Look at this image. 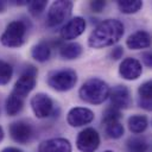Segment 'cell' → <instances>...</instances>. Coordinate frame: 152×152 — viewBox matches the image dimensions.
<instances>
[{
	"label": "cell",
	"instance_id": "obj_1",
	"mask_svg": "<svg viewBox=\"0 0 152 152\" xmlns=\"http://www.w3.org/2000/svg\"><path fill=\"white\" fill-rule=\"evenodd\" d=\"M125 32L124 24L118 19H107L101 21L90 33L88 45L94 49L110 46L118 43Z\"/></svg>",
	"mask_w": 152,
	"mask_h": 152
},
{
	"label": "cell",
	"instance_id": "obj_2",
	"mask_svg": "<svg viewBox=\"0 0 152 152\" xmlns=\"http://www.w3.org/2000/svg\"><path fill=\"white\" fill-rule=\"evenodd\" d=\"M109 86L101 78L93 77L87 80L78 90V96L82 101L90 104H100L108 99Z\"/></svg>",
	"mask_w": 152,
	"mask_h": 152
},
{
	"label": "cell",
	"instance_id": "obj_3",
	"mask_svg": "<svg viewBox=\"0 0 152 152\" xmlns=\"http://www.w3.org/2000/svg\"><path fill=\"white\" fill-rule=\"evenodd\" d=\"M27 25L23 20L11 21L1 34V44L7 48H19L25 43Z\"/></svg>",
	"mask_w": 152,
	"mask_h": 152
},
{
	"label": "cell",
	"instance_id": "obj_4",
	"mask_svg": "<svg viewBox=\"0 0 152 152\" xmlns=\"http://www.w3.org/2000/svg\"><path fill=\"white\" fill-rule=\"evenodd\" d=\"M72 1L70 0H57L51 4L46 15V25L55 27L66 21L72 12Z\"/></svg>",
	"mask_w": 152,
	"mask_h": 152
},
{
	"label": "cell",
	"instance_id": "obj_5",
	"mask_svg": "<svg viewBox=\"0 0 152 152\" xmlns=\"http://www.w3.org/2000/svg\"><path fill=\"white\" fill-rule=\"evenodd\" d=\"M77 83V74L71 69H61L49 74L48 84L57 91H68Z\"/></svg>",
	"mask_w": 152,
	"mask_h": 152
},
{
	"label": "cell",
	"instance_id": "obj_6",
	"mask_svg": "<svg viewBox=\"0 0 152 152\" xmlns=\"http://www.w3.org/2000/svg\"><path fill=\"white\" fill-rule=\"evenodd\" d=\"M36 76H37V69L34 66H28L14 83L12 93L21 99H25L36 87L37 83Z\"/></svg>",
	"mask_w": 152,
	"mask_h": 152
},
{
	"label": "cell",
	"instance_id": "obj_7",
	"mask_svg": "<svg viewBox=\"0 0 152 152\" xmlns=\"http://www.w3.org/2000/svg\"><path fill=\"white\" fill-rule=\"evenodd\" d=\"M76 146L81 152H95L100 146V135L93 127H87L77 135Z\"/></svg>",
	"mask_w": 152,
	"mask_h": 152
},
{
	"label": "cell",
	"instance_id": "obj_8",
	"mask_svg": "<svg viewBox=\"0 0 152 152\" xmlns=\"http://www.w3.org/2000/svg\"><path fill=\"white\" fill-rule=\"evenodd\" d=\"M30 104L34 115L38 119L49 118L53 112V101L48 94L44 93H38L32 96Z\"/></svg>",
	"mask_w": 152,
	"mask_h": 152
},
{
	"label": "cell",
	"instance_id": "obj_9",
	"mask_svg": "<svg viewBox=\"0 0 152 152\" xmlns=\"http://www.w3.org/2000/svg\"><path fill=\"white\" fill-rule=\"evenodd\" d=\"M108 97L110 99L112 107L116 109H127L132 104L131 91L126 86H115L112 90H109Z\"/></svg>",
	"mask_w": 152,
	"mask_h": 152
},
{
	"label": "cell",
	"instance_id": "obj_10",
	"mask_svg": "<svg viewBox=\"0 0 152 152\" xmlns=\"http://www.w3.org/2000/svg\"><path fill=\"white\" fill-rule=\"evenodd\" d=\"M94 113L86 107H74L68 112L66 121L71 127H81L94 120Z\"/></svg>",
	"mask_w": 152,
	"mask_h": 152
},
{
	"label": "cell",
	"instance_id": "obj_11",
	"mask_svg": "<svg viewBox=\"0 0 152 152\" xmlns=\"http://www.w3.org/2000/svg\"><path fill=\"white\" fill-rule=\"evenodd\" d=\"M86 20L82 17L71 18L65 23V25L61 30V37L64 40H71L81 36L86 30Z\"/></svg>",
	"mask_w": 152,
	"mask_h": 152
},
{
	"label": "cell",
	"instance_id": "obj_12",
	"mask_svg": "<svg viewBox=\"0 0 152 152\" xmlns=\"http://www.w3.org/2000/svg\"><path fill=\"white\" fill-rule=\"evenodd\" d=\"M32 134V126L26 121H15L10 125V135L15 142L26 144L31 140Z\"/></svg>",
	"mask_w": 152,
	"mask_h": 152
},
{
	"label": "cell",
	"instance_id": "obj_13",
	"mask_svg": "<svg viewBox=\"0 0 152 152\" xmlns=\"http://www.w3.org/2000/svg\"><path fill=\"white\" fill-rule=\"evenodd\" d=\"M142 72V68H141V63L137 59V58H125L119 66V74L122 78L127 80V81H133L137 80L138 77H140Z\"/></svg>",
	"mask_w": 152,
	"mask_h": 152
},
{
	"label": "cell",
	"instance_id": "obj_14",
	"mask_svg": "<svg viewBox=\"0 0 152 152\" xmlns=\"http://www.w3.org/2000/svg\"><path fill=\"white\" fill-rule=\"evenodd\" d=\"M38 152H71V144L65 138H51L39 145Z\"/></svg>",
	"mask_w": 152,
	"mask_h": 152
},
{
	"label": "cell",
	"instance_id": "obj_15",
	"mask_svg": "<svg viewBox=\"0 0 152 152\" xmlns=\"http://www.w3.org/2000/svg\"><path fill=\"white\" fill-rule=\"evenodd\" d=\"M151 44V36L146 31H137L128 36L126 39V45L132 50L146 49Z\"/></svg>",
	"mask_w": 152,
	"mask_h": 152
},
{
	"label": "cell",
	"instance_id": "obj_16",
	"mask_svg": "<svg viewBox=\"0 0 152 152\" xmlns=\"http://www.w3.org/2000/svg\"><path fill=\"white\" fill-rule=\"evenodd\" d=\"M151 87L152 83L151 81H146L142 84H140L139 89H138V94H139V99H138V103L141 108L146 109V110H151L152 108V102H151Z\"/></svg>",
	"mask_w": 152,
	"mask_h": 152
},
{
	"label": "cell",
	"instance_id": "obj_17",
	"mask_svg": "<svg viewBox=\"0 0 152 152\" xmlns=\"http://www.w3.org/2000/svg\"><path fill=\"white\" fill-rule=\"evenodd\" d=\"M31 56L37 62H46L51 56V48L46 42H39L31 49Z\"/></svg>",
	"mask_w": 152,
	"mask_h": 152
},
{
	"label": "cell",
	"instance_id": "obj_18",
	"mask_svg": "<svg viewBox=\"0 0 152 152\" xmlns=\"http://www.w3.org/2000/svg\"><path fill=\"white\" fill-rule=\"evenodd\" d=\"M82 51H83L82 45L76 42L64 44L59 48V55L64 59H75L81 56Z\"/></svg>",
	"mask_w": 152,
	"mask_h": 152
},
{
	"label": "cell",
	"instance_id": "obj_19",
	"mask_svg": "<svg viewBox=\"0 0 152 152\" xmlns=\"http://www.w3.org/2000/svg\"><path fill=\"white\" fill-rule=\"evenodd\" d=\"M127 125H128V128L132 133H135V134H139V133H142L147 126H148V120L145 115H139V114H135V115H132L128 118V121H127Z\"/></svg>",
	"mask_w": 152,
	"mask_h": 152
},
{
	"label": "cell",
	"instance_id": "obj_20",
	"mask_svg": "<svg viewBox=\"0 0 152 152\" xmlns=\"http://www.w3.org/2000/svg\"><path fill=\"white\" fill-rule=\"evenodd\" d=\"M23 106H24V99L14 95L13 93H11L8 95V97L6 99V102H5L6 113L11 116L17 115L23 109Z\"/></svg>",
	"mask_w": 152,
	"mask_h": 152
},
{
	"label": "cell",
	"instance_id": "obj_21",
	"mask_svg": "<svg viewBox=\"0 0 152 152\" xmlns=\"http://www.w3.org/2000/svg\"><path fill=\"white\" fill-rule=\"evenodd\" d=\"M126 148L128 152H147L148 151V142L144 138L133 137V138H129L127 140Z\"/></svg>",
	"mask_w": 152,
	"mask_h": 152
},
{
	"label": "cell",
	"instance_id": "obj_22",
	"mask_svg": "<svg viewBox=\"0 0 152 152\" xmlns=\"http://www.w3.org/2000/svg\"><path fill=\"white\" fill-rule=\"evenodd\" d=\"M118 7L122 13L132 14V13H137L142 7V1H140V0H119Z\"/></svg>",
	"mask_w": 152,
	"mask_h": 152
},
{
	"label": "cell",
	"instance_id": "obj_23",
	"mask_svg": "<svg viewBox=\"0 0 152 152\" xmlns=\"http://www.w3.org/2000/svg\"><path fill=\"white\" fill-rule=\"evenodd\" d=\"M125 129L120 121H113L106 124V134L112 139H119L122 137Z\"/></svg>",
	"mask_w": 152,
	"mask_h": 152
},
{
	"label": "cell",
	"instance_id": "obj_24",
	"mask_svg": "<svg viewBox=\"0 0 152 152\" xmlns=\"http://www.w3.org/2000/svg\"><path fill=\"white\" fill-rule=\"evenodd\" d=\"M13 75V68L10 63L0 59V84H7Z\"/></svg>",
	"mask_w": 152,
	"mask_h": 152
},
{
	"label": "cell",
	"instance_id": "obj_25",
	"mask_svg": "<svg viewBox=\"0 0 152 152\" xmlns=\"http://www.w3.org/2000/svg\"><path fill=\"white\" fill-rule=\"evenodd\" d=\"M121 118V113L119 109L114 108V107H109L104 110L103 116H102V122L106 125L108 122H113V121H119Z\"/></svg>",
	"mask_w": 152,
	"mask_h": 152
},
{
	"label": "cell",
	"instance_id": "obj_26",
	"mask_svg": "<svg viewBox=\"0 0 152 152\" xmlns=\"http://www.w3.org/2000/svg\"><path fill=\"white\" fill-rule=\"evenodd\" d=\"M46 4H48V1H45V0H32V1L27 2V6H28V10H30L31 14L39 15L45 10Z\"/></svg>",
	"mask_w": 152,
	"mask_h": 152
},
{
	"label": "cell",
	"instance_id": "obj_27",
	"mask_svg": "<svg viewBox=\"0 0 152 152\" xmlns=\"http://www.w3.org/2000/svg\"><path fill=\"white\" fill-rule=\"evenodd\" d=\"M90 8L93 10V12H101L103 11L104 6H106V1H101V0H96V1H90L89 4Z\"/></svg>",
	"mask_w": 152,
	"mask_h": 152
},
{
	"label": "cell",
	"instance_id": "obj_28",
	"mask_svg": "<svg viewBox=\"0 0 152 152\" xmlns=\"http://www.w3.org/2000/svg\"><path fill=\"white\" fill-rule=\"evenodd\" d=\"M122 55H124V49H122V46H115L112 51H110V57H112V59H120L121 57H122Z\"/></svg>",
	"mask_w": 152,
	"mask_h": 152
},
{
	"label": "cell",
	"instance_id": "obj_29",
	"mask_svg": "<svg viewBox=\"0 0 152 152\" xmlns=\"http://www.w3.org/2000/svg\"><path fill=\"white\" fill-rule=\"evenodd\" d=\"M142 62L145 63V65L147 68H151L152 66V56H151V52H144L142 53Z\"/></svg>",
	"mask_w": 152,
	"mask_h": 152
},
{
	"label": "cell",
	"instance_id": "obj_30",
	"mask_svg": "<svg viewBox=\"0 0 152 152\" xmlns=\"http://www.w3.org/2000/svg\"><path fill=\"white\" fill-rule=\"evenodd\" d=\"M1 152H23V151L17 148V147H5Z\"/></svg>",
	"mask_w": 152,
	"mask_h": 152
},
{
	"label": "cell",
	"instance_id": "obj_31",
	"mask_svg": "<svg viewBox=\"0 0 152 152\" xmlns=\"http://www.w3.org/2000/svg\"><path fill=\"white\" fill-rule=\"evenodd\" d=\"M5 8H6V2L5 1H0V13L4 12Z\"/></svg>",
	"mask_w": 152,
	"mask_h": 152
},
{
	"label": "cell",
	"instance_id": "obj_32",
	"mask_svg": "<svg viewBox=\"0 0 152 152\" xmlns=\"http://www.w3.org/2000/svg\"><path fill=\"white\" fill-rule=\"evenodd\" d=\"M4 139V129H2V127L0 126V141Z\"/></svg>",
	"mask_w": 152,
	"mask_h": 152
},
{
	"label": "cell",
	"instance_id": "obj_33",
	"mask_svg": "<svg viewBox=\"0 0 152 152\" xmlns=\"http://www.w3.org/2000/svg\"><path fill=\"white\" fill-rule=\"evenodd\" d=\"M103 152H113V151H110V150H107V151H103Z\"/></svg>",
	"mask_w": 152,
	"mask_h": 152
}]
</instances>
